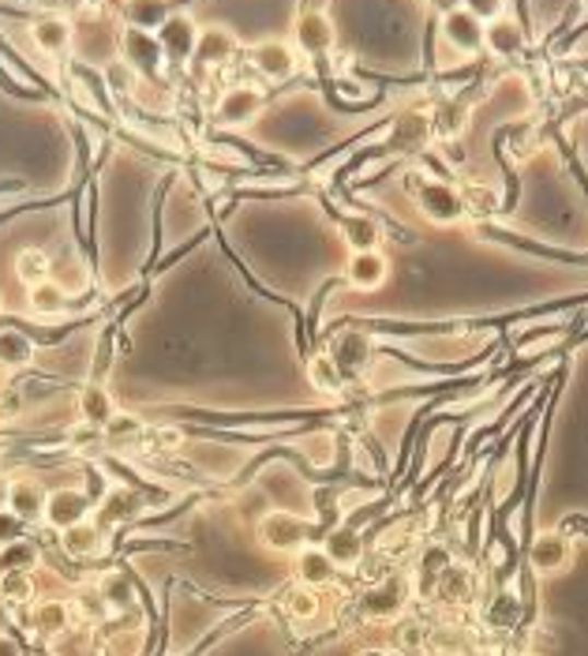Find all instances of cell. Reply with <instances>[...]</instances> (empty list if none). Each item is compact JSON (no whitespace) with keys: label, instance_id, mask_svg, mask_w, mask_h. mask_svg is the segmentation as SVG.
I'll list each match as a JSON object with an SVG mask.
<instances>
[{"label":"cell","instance_id":"obj_38","mask_svg":"<svg viewBox=\"0 0 588 656\" xmlns=\"http://www.w3.org/2000/svg\"><path fill=\"white\" fill-rule=\"evenodd\" d=\"M143 649V634L139 630H125V634H117L109 642V656H139Z\"/></svg>","mask_w":588,"mask_h":656},{"label":"cell","instance_id":"obj_16","mask_svg":"<svg viewBox=\"0 0 588 656\" xmlns=\"http://www.w3.org/2000/svg\"><path fill=\"white\" fill-rule=\"evenodd\" d=\"M472 571L464 563H446L443 566V574L435 577V589H432V597H438L443 604H469L472 600Z\"/></svg>","mask_w":588,"mask_h":656},{"label":"cell","instance_id":"obj_44","mask_svg":"<svg viewBox=\"0 0 588 656\" xmlns=\"http://www.w3.org/2000/svg\"><path fill=\"white\" fill-rule=\"evenodd\" d=\"M558 532H566V537L581 532V537H588V518H581V514H569V518H563V525H558Z\"/></svg>","mask_w":588,"mask_h":656},{"label":"cell","instance_id":"obj_33","mask_svg":"<svg viewBox=\"0 0 588 656\" xmlns=\"http://www.w3.org/2000/svg\"><path fill=\"white\" fill-rule=\"evenodd\" d=\"M38 566V548L34 544H8L0 548V574L4 571H34Z\"/></svg>","mask_w":588,"mask_h":656},{"label":"cell","instance_id":"obj_19","mask_svg":"<svg viewBox=\"0 0 588 656\" xmlns=\"http://www.w3.org/2000/svg\"><path fill=\"white\" fill-rule=\"evenodd\" d=\"M484 49H491L495 57H517V52L525 49L521 23L506 20V15H498V20L484 23Z\"/></svg>","mask_w":588,"mask_h":656},{"label":"cell","instance_id":"obj_5","mask_svg":"<svg viewBox=\"0 0 588 656\" xmlns=\"http://www.w3.org/2000/svg\"><path fill=\"white\" fill-rule=\"evenodd\" d=\"M91 511H94V503L86 492H79V488H52L49 499H46V514H42V522H46L49 529L64 532V529H72V525L91 518Z\"/></svg>","mask_w":588,"mask_h":656},{"label":"cell","instance_id":"obj_23","mask_svg":"<svg viewBox=\"0 0 588 656\" xmlns=\"http://www.w3.org/2000/svg\"><path fill=\"white\" fill-rule=\"evenodd\" d=\"M233 52H236V38L225 26H207V31H199L196 57L203 60V65H225Z\"/></svg>","mask_w":588,"mask_h":656},{"label":"cell","instance_id":"obj_1","mask_svg":"<svg viewBox=\"0 0 588 656\" xmlns=\"http://www.w3.org/2000/svg\"><path fill=\"white\" fill-rule=\"evenodd\" d=\"M409 191H412V199H416V207L438 225H458L464 218V199L454 184L420 177L416 173V177H409Z\"/></svg>","mask_w":588,"mask_h":656},{"label":"cell","instance_id":"obj_43","mask_svg":"<svg viewBox=\"0 0 588 656\" xmlns=\"http://www.w3.org/2000/svg\"><path fill=\"white\" fill-rule=\"evenodd\" d=\"M52 282H57L68 296H72V293H79V289L86 285V278H83V270H79V267H68L64 274H57V278H52Z\"/></svg>","mask_w":588,"mask_h":656},{"label":"cell","instance_id":"obj_28","mask_svg":"<svg viewBox=\"0 0 588 656\" xmlns=\"http://www.w3.org/2000/svg\"><path fill=\"white\" fill-rule=\"evenodd\" d=\"M341 230H345V241L353 244V251H372L375 244H379V225L364 214L341 218Z\"/></svg>","mask_w":588,"mask_h":656},{"label":"cell","instance_id":"obj_32","mask_svg":"<svg viewBox=\"0 0 588 656\" xmlns=\"http://www.w3.org/2000/svg\"><path fill=\"white\" fill-rule=\"evenodd\" d=\"M64 301H68V293L60 289L57 282H42V285H34L31 289V308L38 312V315H57L60 308H64Z\"/></svg>","mask_w":588,"mask_h":656},{"label":"cell","instance_id":"obj_35","mask_svg":"<svg viewBox=\"0 0 588 656\" xmlns=\"http://www.w3.org/2000/svg\"><path fill=\"white\" fill-rule=\"evenodd\" d=\"M427 645V626L416 623V619H409V623H401L398 630V649L401 653H424Z\"/></svg>","mask_w":588,"mask_h":656},{"label":"cell","instance_id":"obj_22","mask_svg":"<svg viewBox=\"0 0 588 656\" xmlns=\"http://www.w3.org/2000/svg\"><path fill=\"white\" fill-rule=\"evenodd\" d=\"M169 15L173 12H169L165 0H125V20H128V26H136V31L157 34Z\"/></svg>","mask_w":588,"mask_h":656},{"label":"cell","instance_id":"obj_4","mask_svg":"<svg viewBox=\"0 0 588 656\" xmlns=\"http://www.w3.org/2000/svg\"><path fill=\"white\" fill-rule=\"evenodd\" d=\"M569 563H574V540L566 532L548 529L529 540V566L537 574H563Z\"/></svg>","mask_w":588,"mask_h":656},{"label":"cell","instance_id":"obj_27","mask_svg":"<svg viewBox=\"0 0 588 656\" xmlns=\"http://www.w3.org/2000/svg\"><path fill=\"white\" fill-rule=\"evenodd\" d=\"M34 361V345L31 338L20 335V330H0V364L8 367H23Z\"/></svg>","mask_w":588,"mask_h":656},{"label":"cell","instance_id":"obj_29","mask_svg":"<svg viewBox=\"0 0 588 656\" xmlns=\"http://www.w3.org/2000/svg\"><path fill=\"white\" fill-rule=\"evenodd\" d=\"M0 597L8 604H31L34 600V574L31 571H4L0 574Z\"/></svg>","mask_w":588,"mask_h":656},{"label":"cell","instance_id":"obj_49","mask_svg":"<svg viewBox=\"0 0 588 656\" xmlns=\"http://www.w3.org/2000/svg\"><path fill=\"white\" fill-rule=\"evenodd\" d=\"M360 656H393V653H386V649H364Z\"/></svg>","mask_w":588,"mask_h":656},{"label":"cell","instance_id":"obj_25","mask_svg":"<svg viewBox=\"0 0 588 656\" xmlns=\"http://www.w3.org/2000/svg\"><path fill=\"white\" fill-rule=\"evenodd\" d=\"M427 136H432V125H427V117H420V113H409V117H401L398 128H393L390 147H401V151H416V147L427 143Z\"/></svg>","mask_w":588,"mask_h":656},{"label":"cell","instance_id":"obj_30","mask_svg":"<svg viewBox=\"0 0 588 656\" xmlns=\"http://www.w3.org/2000/svg\"><path fill=\"white\" fill-rule=\"evenodd\" d=\"M330 356H333V364H338L341 375H345V372L360 375L367 367V341L364 338H345L338 353H330Z\"/></svg>","mask_w":588,"mask_h":656},{"label":"cell","instance_id":"obj_2","mask_svg":"<svg viewBox=\"0 0 588 656\" xmlns=\"http://www.w3.org/2000/svg\"><path fill=\"white\" fill-rule=\"evenodd\" d=\"M409 597H412L409 577L390 574V577H383V582H375L372 589H364L360 611H364V619H372V623H393V619L405 611Z\"/></svg>","mask_w":588,"mask_h":656},{"label":"cell","instance_id":"obj_13","mask_svg":"<svg viewBox=\"0 0 588 656\" xmlns=\"http://www.w3.org/2000/svg\"><path fill=\"white\" fill-rule=\"evenodd\" d=\"M251 65H256L267 79H289L296 72V52H293V46H285V42L270 38L251 49Z\"/></svg>","mask_w":588,"mask_h":656},{"label":"cell","instance_id":"obj_20","mask_svg":"<svg viewBox=\"0 0 588 656\" xmlns=\"http://www.w3.org/2000/svg\"><path fill=\"white\" fill-rule=\"evenodd\" d=\"M75 413H79V420H83V424H91V427H105L113 417H117V406H113L109 390H105V387H94V383H91V387L79 390V398H75Z\"/></svg>","mask_w":588,"mask_h":656},{"label":"cell","instance_id":"obj_36","mask_svg":"<svg viewBox=\"0 0 588 656\" xmlns=\"http://www.w3.org/2000/svg\"><path fill=\"white\" fill-rule=\"evenodd\" d=\"M23 537H26V522L20 518V514H12V511H0V548H8V544H20Z\"/></svg>","mask_w":588,"mask_h":656},{"label":"cell","instance_id":"obj_15","mask_svg":"<svg viewBox=\"0 0 588 656\" xmlns=\"http://www.w3.org/2000/svg\"><path fill=\"white\" fill-rule=\"evenodd\" d=\"M46 499H49V492L38 484V480L20 477V480H12V492H8V511L20 514L23 522H34L46 514Z\"/></svg>","mask_w":588,"mask_h":656},{"label":"cell","instance_id":"obj_17","mask_svg":"<svg viewBox=\"0 0 588 656\" xmlns=\"http://www.w3.org/2000/svg\"><path fill=\"white\" fill-rule=\"evenodd\" d=\"M31 38L34 46H38L42 52H49V57H60V52L72 49L75 42V31L68 20H60V15H46V20H38L31 26Z\"/></svg>","mask_w":588,"mask_h":656},{"label":"cell","instance_id":"obj_14","mask_svg":"<svg viewBox=\"0 0 588 656\" xmlns=\"http://www.w3.org/2000/svg\"><path fill=\"white\" fill-rule=\"evenodd\" d=\"M296 46L311 52V57L333 49V23L327 20V12H304L296 20Z\"/></svg>","mask_w":588,"mask_h":656},{"label":"cell","instance_id":"obj_11","mask_svg":"<svg viewBox=\"0 0 588 656\" xmlns=\"http://www.w3.org/2000/svg\"><path fill=\"white\" fill-rule=\"evenodd\" d=\"M333 577H338V566H333V559L322 548L307 544L296 551V582L301 585H307V589H327V585H333Z\"/></svg>","mask_w":588,"mask_h":656},{"label":"cell","instance_id":"obj_24","mask_svg":"<svg viewBox=\"0 0 588 656\" xmlns=\"http://www.w3.org/2000/svg\"><path fill=\"white\" fill-rule=\"evenodd\" d=\"M49 274H52V262L42 248H23L20 256H15V278H20L26 289L49 282Z\"/></svg>","mask_w":588,"mask_h":656},{"label":"cell","instance_id":"obj_3","mask_svg":"<svg viewBox=\"0 0 588 656\" xmlns=\"http://www.w3.org/2000/svg\"><path fill=\"white\" fill-rule=\"evenodd\" d=\"M315 525L301 518V514L289 511H270L267 518L259 522V544L270 551H301L311 544Z\"/></svg>","mask_w":588,"mask_h":656},{"label":"cell","instance_id":"obj_48","mask_svg":"<svg viewBox=\"0 0 588 656\" xmlns=\"http://www.w3.org/2000/svg\"><path fill=\"white\" fill-rule=\"evenodd\" d=\"M4 623H8V600L0 597V626H4Z\"/></svg>","mask_w":588,"mask_h":656},{"label":"cell","instance_id":"obj_10","mask_svg":"<svg viewBox=\"0 0 588 656\" xmlns=\"http://www.w3.org/2000/svg\"><path fill=\"white\" fill-rule=\"evenodd\" d=\"M262 109V94L256 86H233V91H225L222 98H217V120L222 125H248V120H256Z\"/></svg>","mask_w":588,"mask_h":656},{"label":"cell","instance_id":"obj_37","mask_svg":"<svg viewBox=\"0 0 588 656\" xmlns=\"http://www.w3.org/2000/svg\"><path fill=\"white\" fill-rule=\"evenodd\" d=\"M503 4L506 0H458V8H464V12H472L480 23H491L503 15Z\"/></svg>","mask_w":588,"mask_h":656},{"label":"cell","instance_id":"obj_47","mask_svg":"<svg viewBox=\"0 0 588 656\" xmlns=\"http://www.w3.org/2000/svg\"><path fill=\"white\" fill-rule=\"evenodd\" d=\"M8 492H12V480L0 477V511H8Z\"/></svg>","mask_w":588,"mask_h":656},{"label":"cell","instance_id":"obj_31","mask_svg":"<svg viewBox=\"0 0 588 656\" xmlns=\"http://www.w3.org/2000/svg\"><path fill=\"white\" fill-rule=\"evenodd\" d=\"M307 375H311V383L319 390H341V379H345V375L338 372V364H333L330 353H315L311 364H307Z\"/></svg>","mask_w":588,"mask_h":656},{"label":"cell","instance_id":"obj_39","mask_svg":"<svg viewBox=\"0 0 588 656\" xmlns=\"http://www.w3.org/2000/svg\"><path fill=\"white\" fill-rule=\"evenodd\" d=\"M139 499L128 495V492H113L109 503H105V518H128V514H136Z\"/></svg>","mask_w":588,"mask_h":656},{"label":"cell","instance_id":"obj_45","mask_svg":"<svg viewBox=\"0 0 588 656\" xmlns=\"http://www.w3.org/2000/svg\"><path fill=\"white\" fill-rule=\"evenodd\" d=\"M109 83H113V86H120V91H128V83H131V68H128V65H113V68H109Z\"/></svg>","mask_w":588,"mask_h":656},{"label":"cell","instance_id":"obj_21","mask_svg":"<svg viewBox=\"0 0 588 656\" xmlns=\"http://www.w3.org/2000/svg\"><path fill=\"white\" fill-rule=\"evenodd\" d=\"M102 525L98 522H79V525H72V529H64L60 532V544H64V551L72 559H94L102 551Z\"/></svg>","mask_w":588,"mask_h":656},{"label":"cell","instance_id":"obj_42","mask_svg":"<svg viewBox=\"0 0 588 656\" xmlns=\"http://www.w3.org/2000/svg\"><path fill=\"white\" fill-rule=\"evenodd\" d=\"M105 432L113 435V440H128V435H139L143 432V424H139L136 417H128V413H117L109 420V424H105Z\"/></svg>","mask_w":588,"mask_h":656},{"label":"cell","instance_id":"obj_34","mask_svg":"<svg viewBox=\"0 0 588 656\" xmlns=\"http://www.w3.org/2000/svg\"><path fill=\"white\" fill-rule=\"evenodd\" d=\"M98 589H102V597L109 608H131V600H136V589H131V582L125 574H109Z\"/></svg>","mask_w":588,"mask_h":656},{"label":"cell","instance_id":"obj_18","mask_svg":"<svg viewBox=\"0 0 588 656\" xmlns=\"http://www.w3.org/2000/svg\"><path fill=\"white\" fill-rule=\"evenodd\" d=\"M322 551L333 559V566L338 571H349V566H356L360 559H364V540H360V532L353 525H338V529L327 532V544Z\"/></svg>","mask_w":588,"mask_h":656},{"label":"cell","instance_id":"obj_26","mask_svg":"<svg viewBox=\"0 0 588 656\" xmlns=\"http://www.w3.org/2000/svg\"><path fill=\"white\" fill-rule=\"evenodd\" d=\"M285 611L296 619V623H311V619L322 611L319 589H307V585H296V589H289L285 593Z\"/></svg>","mask_w":588,"mask_h":656},{"label":"cell","instance_id":"obj_40","mask_svg":"<svg viewBox=\"0 0 588 656\" xmlns=\"http://www.w3.org/2000/svg\"><path fill=\"white\" fill-rule=\"evenodd\" d=\"M79 604H83V616L86 619H91V623H102V619L105 616H109V604H105V597H102V589H91V593H83V600H79Z\"/></svg>","mask_w":588,"mask_h":656},{"label":"cell","instance_id":"obj_12","mask_svg":"<svg viewBox=\"0 0 588 656\" xmlns=\"http://www.w3.org/2000/svg\"><path fill=\"white\" fill-rule=\"evenodd\" d=\"M31 626H34V634H42V637H64L68 630H72V604L57 600V597L38 600L31 608Z\"/></svg>","mask_w":588,"mask_h":656},{"label":"cell","instance_id":"obj_6","mask_svg":"<svg viewBox=\"0 0 588 656\" xmlns=\"http://www.w3.org/2000/svg\"><path fill=\"white\" fill-rule=\"evenodd\" d=\"M120 57H125V65L136 75H157V68H162L165 52H162V42H157V34L128 26V31L120 34Z\"/></svg>","mask_w":588,"mask_h":656},{"label":"cell","instance_id":"obj_9","mask_svg":"<svg viewBox=\"0 0 588 656\" xmlns=\"http://www.w3.org/2000/svg\"><path fill=\"white\" fill-rule=\"evenodd\" d=\"M443 34L454 49L464 52V57L484 49V23H480L472 12H464V8H450V12L443 15Z\"/></svg>","mask_w":588,"mask_h":656},{"label":"cell","instance_id":"obj_8","mask_svg":"<svg viewBox=\"0 0 588 656\" xmlns=\"http://www.w3.org/2000/svg\"><path fill=\"white\" fill-rule=\"evenodd\" d=\"M345 278L349 285L360 289V293H375L386 278H390V259L383 256V251H353L345 262Z\"/></svg>","mask_w":588,"mask_h":656},{"label":"cell","instance_id":"obj_46","mask_svg":"<svg viewBox=\"0 0 588 656\" xmlns=\"http://www.w3.org/2000/svg\"><path fill=\"white\" fill-rule=\"evenodd\" d=\"M0 656H23L20 642H15V637H8V634H0Z\"/></svg>","mask_w":588,"mask_h":656},{"label":"cell","instance_id":"obj_7","mask_svg":"<svg viewBox=\"0 0 588 656\" xmlns=\"http://www.w3.org/2000/svg\"><path fill=\"white\" fill-rule=\"evenodd\" d=\"M157 42H162V52L169 60H188V57H196V46H199V26H196V20L191 15H184V12H177V15H169V20L162 23V31H157Z\"/></svg>","mask_w":588,"mask_h":656},{"label":"cell","instance_id":"obj_41","mask_svg":"<svg viewBox=\"0 0 588 656\" xmlns=\"http://www.w3.org/2000/svg\"><path fill=\"white\" fill-rule=\"evenodd\" d=\"M517 619V600L514 597H498L491 604V626H514Z\"/></svg>","mask_w":588,"mask_h":656}]
</instances>
